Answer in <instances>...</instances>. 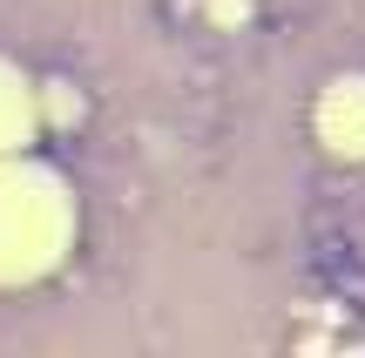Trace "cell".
<instances>
[{
	"label": "cell",
	"mask_w": 365,
	"mask_h": 358,
	"mask_svg": "<svg viewBox=\"0 0 365 358\" xmlns=\"http://www.w3.org/2000/svg\"><path fill=\"white\" fill-rule=\"evenodd\" d=\"M318 122L331 129V142H339V149H365V88H359V81H345Z\"/></svg>",
	"instance_id": "obj_1"
}]
</instances>
